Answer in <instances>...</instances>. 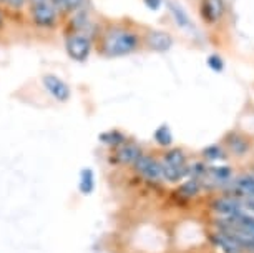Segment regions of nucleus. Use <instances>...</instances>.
I'll return each mask as SVG.
<instances>
[{
    "label": "nucleus",
    "instance_id": "21",
    "mask_svg": "<svg viewBox=\"0 0 254 253\" xmlns=\"http://www.w3.org/2000/svg\"><path fill=\"white\" fill-rule=\"evenodd\" d=\"M203 157L208 162H216V160H223L226 155H224V152L219 145H209L203 150Z\"/></svg>",
    "mask_w": 254,
    "mask_h": 253
},
{
    "label": "nucleus",
    "instance_id": "8",
    "mask_svg": "<svg viewBox=\"0 0 254 253\" xmlns=\"http://www.w3.org/2000/svg\"><path fill=\"white\" fill-rule=\"evenodd\" d=\"M143 47H146L150 52H156V54H163L168 52L173 47L175 40L170 32L166 30H156V28H150L141 35Z\"/></svg>",
    "mask_w": 254,
    "mask_h": 253
},
{
    "label": "nucleus",
    "instance_id": "27",
    "mask_svg": "<svg viewBox=\"0 0 254 253\" xmlns=\"http://www.w3.org/2000/svg\"><path fill=\"white\" fill-rule=\"evenodd\" d=\"M2 3H3V0H0V5H2Z\"/></svg>",
    "mask_w": 254,
    "mask_h": 253
},
{
    "label": "nucleus",
    "instance_id": "24",
    "mask_svg": "<svg viewBox=\"0 0 254 253\" xmlns=\"http://www.w3.org/2000/svg\"><path fill=\"white\" fill-rule=\"evenodd\" d=\"M143 3H145V7L150 8V10H158V8L163 5V0H143Z\"/></svg>",
    "mask_w": 254,
    "mask_h": 253
},
{
    "label": "nucleus",
    "instance_id": "7",
    "mask_svg": "<svg viewBox=\"0 0 254 253\" xmlns=\"http://www.w3.org/2000/svg\"><path fill=\"white\" fill-rule=\"evenodd\" d=\"M226 15V0H199V17L206 25L214 27Z\"/></svg>",
    "mask_w": 254,
    "mask_h": 253
},
{
    "label": "nucleus",
    "instance_id": "19",
    "mask_svg": "<svg viewBox=\"0 0 254 253\" xmlns=\"http://www.w3.org/2000/svg\"><path fill=\"white\" fill-rule=\"evenodd\" d=\"M201 188H203V182H201L199 178L188 176V180H186V182L180 187L178 193L185 198H193L201 192Z\"/></svg>",
    "mask_w": 254,
    "mask_h": 253
},
{
    "label": "nucleus",
    "instance_id": "17",
    "mask_svg": "<svg viewBox=\"0 0 254 253\" xmlns=\"http://www.w3.org/2000/svg\"><path fill=\"white\" fill-rule=\"evenodd\" d=\"M166 5L168 8H170V12H171V17L175 18V23L178 25L180 28H188L191 25V20H190V15L185 12V8L178 5V3H175V2H170L168 0L166 2Z\"/></svg>",
    "mask_w": 254,
    "mask_h": 253
},
{
    "label": "nucleus",
    "instance_id": "18",
    "mask_svg": "<svg viewBox=\"0 0 254 253\" xmlns=\"http://www.w3.org/2000/svg\"><path fill=\"white\" fill-rule=\"evenodd\" d=\"M153 140L156 142V145L163 147V149H170L171 145H173V133H171V128L166 125V123H163L155 130L153 133Z\"/></svg>",
    "mask_w": 254,
    "mask_h": 253
},
{
    "label": "nucleus",
    "instance_id": "2",
    "mask_svg": "<svg viewBox=\"0 0 254 253\" xmlns=\"http://www.w3.org/2000/svg\"><path fill=\"white\" fill-rule=\"evenodd\" d=\"M93 50V39L87 33L71 32L65 33V52L70 60L83 64L90 59V54Z\"/></svg>",
    "mask_w": 254,
    "mask_h": 253
},
{
    "label": "nucleus",
    "instance_id": "6",
    "mask_svg": "<svg viewBox=\"0 0 254 253\" xmlns=\"http://www.w3.org/2000/svg\"><path fill=\"white\" fill-rule=\"evenodd\" d=\"M141 154H143V150H141L140 143L127 138L122 145H118L117 149H113L112 162L115 165H120V167H133L135 162L140 159Z\"/></svg>",
    "mask_w": 254,
    "mask_h": 253
},
{
    "label": "nucleus",
    "instance_id": "20",
    "mask_svg": "<svg viewBox=\"0 0 254 253\" xmlns=\"http://www.w3.org/2000/svg\"><path fill=\"white\" fill-rule=\"evenodd\" d=\"M229 150L233 152V154L236 155H246V152L249 150V143L244 137L241 135H236V133H233V135H229V138L226 140Z\"/></svg>",
    "mask_w": 254,
    "mask_h": 253
},
{
    "label": "nucleus",
    "instance_id": "9",
    "mask_svg": "<svg viewBox=\"0 0 254 253\" xmlns=\"http://www.w3.org/2000/svg\"><path fill=\"white\" fill-rule=\"evenodd\" d=\"M219 230H238L254 238V217L238 213L234 217H226L218 222Z\"/></svg>",
    "mask_w": 254,
    "mask_h": 253
},
{
    "label": "nucleus",
    "instance_id": "4",
    "mask_svg": "<svg viewBox=\"0 0 254 253\" xmlns=\"http://www.w3.org/2000/svg\"><path fill=\"white\" fill-rule=\"evenodd\" d=\"M42 87H44L45 92L59 103H66L71 98V87L64 79L55 74L42 75Z\"/></svg>",
    "mask_w": 254,
    "mask_h": 253
},
{
    "label": "nucleus",
    "instance_id": "15",
    "mask_svg": "<svg viewBox=\"0 0 254 253\" xmlns=\"http://www.w3.org/2000/svg\"><path fill=\"white\" fill-rule=\"evenodd\" d=\"M55 5L57 10L60 12V15H71L76 10L85 7L87 0H50Z\"/></svg>",
    "mask_w": 254,
    "mask_h": 253
},
{
    "label": "nucleus",
    "instance_id": "12",
    "mask_svg": "<svg viewBox=\"0 0 254 253\" xmlns=\"http://www.w3.org/2000/svg\"><path fill=\"white\" fill-rule=\"evenodd\" d=\"M211 240L216 243L218 247H221V250H224L226 253H239V250H241V245H239L233 237H229L228 233H224L221 230L213 233Z\"/></svg>",
    "mask_w": 254,
    "mask_h": 253
},
{
    "label": "nucleus",
    "instance_id": "22",
    "mask_svg": "<svg viewBox=\"0 0 254 253\" xmlns=\"http://www.w3.org/2000/svg\"><path fill=\"white\" fill-rule=\"evenodd\" d=\"M208 67L213 72H223L224 69V62L219 55H209L208 57Z\"/></svg>",
    "mask_w": 254,
    "mask_h": 253
},
{
    "label": "nucleus",
    "instance_id": "11",
    "mask_svg": "<svg viewBox=\"0 0 254 253\" xmlns=\"http://www.w3.org/2000/svg\"><path fill=\"white\" fill-rule=\"evenodd\" d=\"M161 164L166 167H175V169H188V157H186L183 149L176 147V149H170L165 152Z\"/></svg>",
    "mask_w": 254,
    "mask_h": 253
},
{
    "label": "nucleus",
    "instance_id": "23",
    "mask_svg": "<svg viewBox=\"0 0 254 253\" xmlns=\"http://www.w3.org/2000/svg\"><path fill=\"white\" fill-rule=\"evenodd\" d=\"M28 2H30V0H3V3H5L8 8H12V10H20Z\"/></svg>",
    "mask_w": 254,
    "mask_h": 253
},
{
    "label": "nucleus",
    "instance_id": "25",
    "mask_svg": "<svg viewBox=\"0 0 254 253\" xmlns=\"http://www.w3.org/2000/svg\"><path fill=\"white\" fill-rule=\"evenodd\" d=\"M5 20H7V17H5V10H3L2 5H0V28L5 27Z\"/></svg>",
    "mask_w": 254,
    "mask_h": 253
},
{
    "label": "nucleus",
    "instance_id": "1",
    "mask_svg": "<svg viewBox=\"0 0 254 253\" xmlns=\"http://www.w3.org/2000/svg\"><path fill=\"white\" fill-rule=\"evenodd\" d=\"M141 35L131 22H108L95 32L93 49L105 59H122L143 49Z\"/></svg>",
    "mask_w": 254,
    "mask_h": 253
},
{
    "label": "nucleus",
    "instance_id": "16",
    "mask_svg": "<svg viewBox=\"0 0 254 253\" xmlns=\"http://www.w3.org/2000/svg\"><path fill=\"white\" fill-rule=\"evenodd\" d=\"M234 190L248 200H254V175H243L234 180Z\"/></svg>",
    "mask_w": 254,
    "mask_h": 253
},
{
    "label": "nucleus",
    "instance_id": "26",
    "mask_svg": "<svg viewBox=\"0 0 254 253\" xmlns=\"http://www.w3.org/2000/svg\"><path fill=\"white\" fill-rule=\"evenodd\" d=\"M246 207L251 210V212H254V200H246Z\"/></svg>",
    "mask_w": 254,
    "mask_h": 253
},
{
    "label": "nucleus",
    "instance_id": "10",
    "mask_svg": "<svg viewBox=\"0 0 254 253\" xmlns=\"http://www.w3.org/2000/svg\"><path fill=\"white\" fill-rule=\"evenodd\" d=\"M211 207L214 212L224 215V217H234V215L241 213V203L233 197H219L211 203Z\"/></svg>",
    "mask_w": 254,
    "mask_h": 253
},
{
    "label": "nucleus",
    "instance_id": "3",
    "mask_svg": "<svg viewBox=\"0 0 254 253\" xmlns=\"http://www.w3.org/2000/svg\"><path fill=\"white\" fill-rule=\"evenodd\" d=\"M60 17V12L57 10L50 0L30 2V20L35 27L50 30V28H55L59 25Z\"/></svg>",
    "mask_w": 254,
    "mask_h": 253
},
{
    "label": "nucleus",
    "instance_id": "5",
    "mask_svg": "<svg viewBox=\"0 0 254 253\" xmlns=\"http://www.w3.org/2000/svg\"><path fill=\"white\" fill-rule=\"evenodd\" d=\"M133 169L140 176H143L148 182L158 183L163 182V170H161V160L156 159L150 154H141L140 159L135 162Z\"/></svg>",
    "mask_w": 254,
    "mask_h": 253
},
{
    "label": "nucleus",
    "instance_id": "13",
    "mask_svg": "<svg viewBox=\"0 0 254 253\" xmlns=\"http://www.w3.org/2000/svg\"><path fill=\"white\" fill-rule=\"evenodd\" d=\"M95 187H97V178H95V171L92 169H83L78 176V190L81 195H92Z\"/></svg>",
    "mask_w": 254,
    "mask_h": 253
},
{
    "label": "nucleus",
    "instance_id": "14",
    "mask_svg": "<svg viewBox=\"0 0 254 253\" xmlns=\"http://www.w3.org/2000/svg\"><path fill=\"white\" fill-rule=\"evenodd\" d=\"M127 140V135L118 130V128H112V130H107V132H102L98 135V142L103 143V145L110 147V149H117L118 145H122V143Z\"/></svg>",
    "mask_w": 254,
    "mask_h": 253
}]
</instances>
